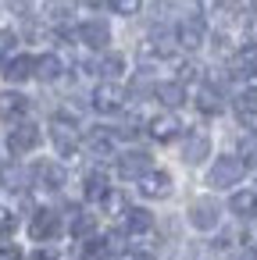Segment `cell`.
Returning a JSON list of instances; mask_svg holds the SVG:
<instances>
[{"label":"cell","instance_id":"obj_10","mask_svg":"<svg viewBox=\"0 0 257 260\" xmlns=\"http://www.w3.org/2000/svg\"><path fill=\"white\" fill-rule=\"evenodd\" d=\"M25 114H29V96H25V93H18V89H0V121L15 125V121H22Z\"/></svg>","mask_w":257,"mask_h":260},{"label":"cell","instance_id":"obj_3","mask_svg":"<svg viewBox=\"0 0 257 260\" xmlns=\"http://www.w3.org/2000/svg\"><path fill=\"white\" fill-rule=\"evenodd\" d=\"M43 143V132H40V125L36 121H15V128L8 132V150L15 153V157H25V153H33L36 146Z\"/></svg>","mask_w":257,"mask_h":260},{"label":"cell","instance_id":"obj_2","mask_svg":"<svg viewBox=\"0 0 257 260\" xmlns=\"http://www.w3.org/2000/svg\"><path fill=\"white\" fill-rule=\"evenodd\" d=\"M243 175H246V160L236 157V153H225V157H218V160L211 164L207 185H211V189H232V185H239Z\"/></svg>","mask_w":257,"mask_h":260},{"label":"cell","instance_id":"obj_5","mask_svg":"<svg viewBox=\"0 0 257 260\" xmlns=\"http://www.w3.org/2000/svg\"><path fill=\"white\" fill-rule=\"evenodd\" d=\"M65 232V221H61V214L58 210H36L33 217H29V235L36 239V242H54L58 235Z\"/></svg>","mask_w":257,"mask_h":260},{"label":"cell","instance_id":"obj_21","mask_svg":"<svg viewBox=\"0 0 257 260\" xmlns=\"http://www.w3.org/2000/svg\"><path fill=\"white\" fill-rule=\"evenodd\" d=\"M154 96L168 107V111H175V107H182L186 104V89H182V82L175 79V82H161V86H154Z\"/></svg>","mask_w":257,"mask_h":260},{"label":"cell","instance_id":"obj_34","mask_svg":"<svg viewBox=\"0 0 257 260\" xmlns=\"http://www.w3.org/2000/svg\"><path fill=\"white\" fill-rule=\"evenodd\" d=\"M246 43H253V47H257V15L246 22Z\"/></svg>","mask_w":257,"mask_h":260},{"label":"cell","instance_id":"obj_22","mask_svg":"<svg viewBox=\"0 0 257 260\" xmlns=\"http://www.w3.org/2000/svg\"><path fill=\"white\" fill-rule=\"evenodd\" d=\"M61 72H65V61L58 57V54H43V57H36V79L40 82H54V79H61Z\"/></svg>","mask_w":257,"mask_h":260},{"label":"cell","instance_id":"obj_13","mask_svg":"<svg viewBox=\"0 0 257 260\" xmlns=\"http://www.w3.org/2000/svg\"><path fill=\"white\" fill-rule=\"evenodd\" d=\"M147 136H150L154 143H175V139L182 136V121H179L175 114H157V118L147 121Z\"/></svg>","mask_w":257,"mask_h":260},{"label":"cell","instance_id":"obj_18","mask_svg":"<svg viewBox=\"0 0 257 260\" xmlns=\"http://www.w3.org/2000/svg\"><path fill=\"white\" fill-rule=\"evenodd\" d=\"M33 72H36V57H29V54H18V57H11L8 64H4V75L8 82H25V79H33Z\"/></svg>","mask_w":257,"mask_h":260},{"label":"cell","instance_id":"obj_29","mask_svg":"<svg viewBox=\"0 0 257 260\" xmlns=\"http://www.w3.org/2000/svg\"><path fill=\"white\" fill-rule=\"evenodd\" d=\"M15 228H18V217H15V210H8V207H0V239H8V235H15Z\"/></svg>","mask_w":257,"mask_h":260},{"label":"cell","instance_id":"obj_33","mask_svg":"<svg viewBox=\"0 0 257 260\" xmlns=\"http://www.w3.org/2000/svg\"><path fill=\"white\" fill-rule=\"evenodd\" d=\"M122 260H154V253H150L147 246H139V249H129V253H125Z\"/></svg>","mask_w":257,"mask_h":260},{"label":"cell","instance_id":"obj_31","mask_svg":"<svg viewBox=\"0 0 257 260\" xmlns=\"http://www.w3.org/2000/svg\"><path fill=\"white\" fill-rule=\"evenodd\" d=\"M0 260H25V256H22V249H18V246H11V242H8V246H0Z\"/></svg>","mask_w":257,"mask_h":260},{"label":"cell","instance_id":"obj_11","mask_svg":"<svg viewBox=\"0 0 257 260\" xmlns=\"http://www.w3.org/2000/svg\"><path fill=\"white\" fill-rule=\"evenodd\" d=\"M75 32H79V43L90 47V50H104V47L111 43V25H107L104 18H90V22H82Z\"/></svg>","mask_w":257,"mask_h":260},{"label":"cell","instance_id":"obj_37","mask_svg":"<svg viewBox=\"0 0 257 260\" xmlns=\"http://www.w3.org/2000/svg\"><path fill=\"white\" fill-rule=\"evenodd\" d=\"M236 260H257V249H243V253H239Z\"/></svg>","mask_w":257,"mask_h":260},{"label":"cell","instance_id":"obj_1","mask_svg":"<svg viewBox=\"0 0 257 260\" xmlns=\"http://www.w3.org/2000/svg\"><path fill=\"white\" fill-rule=\"evenodd\" d=\"M50 143H54V150H58L65 160L79 153L82 139H79V121H75L72 111H58V114H54V121H50Z\"/></svg>","mask_w":257,"mask_h":260},{"label":"cell","instance_id":"obj_27","mask_svg":"<svg viewBox=\"0 0 257 260\" xmlns=\"http://www.w3.org/2000/svg\"><path fill=\"white\" fill-rule=\"evenodd\" d=\"M100 203H104V214H111V217H125V210H129V203H125V196L118 189H107Z\"/></svg>","mask_w":257,"mask_h":260},{"label":"cell","instance_id":"obj_40","mask_svg":"<svg viewBox=\"0 0 257 260\" xmlns=\"http://www.w3.org/2000/svg\"><path fill=\"white\" fill-rule=\"evenodd\" d=\"M107 260H111V256H107Z\"/></svg>","mask_w":257,"mask_h":260},{"label":"cell","instance_id":"obj_14","mask_svg":"<svg viewBox=\"0 0 257 260\" xmlns=\"http://www.w3.org/2000/svg\"><path fill=\"white\" fill-rule=\"evenodd\" d=\"M115 146H118V132H115V128L97 125V128L86 132V150H90L93 157H115Z\"/></svg>","mask_w":257,"mask_h":260},{"label":"cell","instance_id":"obj_24","mask_svg":"<svg viewBox=\"0 0 257 260\" xmlns=\"http://www.w3.org/2000/svg\"><path fill=\"white\" fill-rule=\"evenodd\" d=\"M0 185L4 189H11V192H22L25 185H29V175L22 171V168H15V164H0Z\"/></svg>","mask_w":257,"mask_h":260},{"label":"cell","instance_id":"obj_25","mask_svg":"<svg viewBox=\"0 0 257 260\" xmlns=\"http://www.w3.org/2000/svg\"><path fill=\"white\" fill-rule=\"evenodd\" d=\"M111 185H107V175L104 171H90L86 175V182H82V192H86V200H104V192H107Z\"/></svg>","mask_w":257,"mask_h":260},{"label":"cell","instance_id":"obj_20","mask_svg":"<svg viewBox=\"0 0 257 260\" xmlns=\"http://www.w3.org/2000/svg\"><path fill=\"white\" fill-rule=\"evenodd\" d=\"M229 210L236 214V217H257V192L253 189H239V192H232V200H229Z\"/></svg>","mask_w":257,"mask_h":260},{"label":"cell","instance_id":"obj_32","mask_svg":"<svg viewBox=\"0 0 257 260\" xmlns=\"http://www.w3.org/2000/svg\"><path fill=\"white\" fill-rule=\"evenodd\" d=\"M189 79H196V64L182 61V64H179V82H189Z\"/></svg>","mask_w":257,"mask_h":260},{"label":"cell","instance_id":"obj_23","mask_svg":"<svg viewBox=\"0 0 257 260\" xmlns=\"http://www.w3.org/2000/svg\"><path fill=\"white\" fill-rule=\"evenodd\" d=\"M97 72H100L107 82H118V79L125 75V57H122V54H104L100 64H97Z\"/></svg>","mask_w":257,"mask_h":260},{"label":"cell","instance_id":"obj_8","mask_svg":"<svg viewBox=\"0 0 257 260\" xmlns=\"http://www.w3.org/2000/svg\"><path fill=\"white\" fill-rule=\"evenodd\" d=\"M125 107V89L118 86V82H100L97 89H93V111H100V114H118Z\"/></svg>","mask_w":257,"mask_h":260},{"label":"cell","instance_id":"obj_7","mask_svg":"<svg viewBox=\"0 0 257 260\" xmlns=\"http://www.w3.org/2000/svg\"><path fill=\"white\" fill-rule=\"evenodd\" d=\"M115 171H118V178L139 182V178L150 171V153H147V150H125V153H118Z\"/></svg>","mask_w":257,"mask_h":260},{"label":"cell","instance_id":"obj_12","mask_svg":"<svg viewBox=\"0 0 257 260\" xmlns=\"http://www.w3.org/2000/svg\"><path fill=\"white\" fill-rule=\"evenodd\" d=\"M232 114L239 118V125L257 128V86H246L232 96Z\"/></svg>","mask_w":257,"mask_h":260},{"label":"cell","instance_id":"obj_16","mask_svg":"<svg viewBox=\"0 0 257 260\" xmlns=\"http://www.w3.org/2000/svg\"><path fill=\"white\" fill-rule=\"evenodd\" d=\"M193 104H196V111H200L204 118H214V114H221V107H225V100H221V89H218V86H200Z\"/></svg>","mask_w":257,"mask_h":260},{"label":"cell","instance_id":"obj_15","mask_svg":"<svg viewBox=\"0 0 257 260\" xmlns=\"http://www.w3.org/2000/svg\"><path fill=\"white\" fill-rule=\"evenodd\" d=\"M211 157V139L207 132H189L186 143H182V160L186 164H204Z\"/></svg>","mask_w":257,"mask_h":260},{"label":"cell","instance_id":"obj_6","mask_svg":"<svg viewBox=\"0 0 257 260\" xmlns=\"http://www.w3.org/2000/svg\"><path fill=\"white\" fill-rule=\"evenodd\" d=\"M204 40H207V22H204L200 15H186V18L175 25V43H179L182 50H200Z\"/></svg>","mask_w":257,"mask_h":260},{"label":"cell","instance_id":"obj_26","mask_svg":"<svg viewBox=\"0 0 257 260\" xmlns=\"http://www.w3.org/2000/svg\"><path fill=\"white\" fill-rule=\"evenodd\" d=\"M68 232H72L75 239H90V235L97 232V221H93V214H86V210H75V214H72V224H68Z\"/></svg>","mask_w":257,"mask_h":260},{"label":"cell","instance_id":"obj_17","mask_svg":"<svg viewBox=\"0 0 257 260\" xmlns=\"http://www.w3.org/2000/svg\"><path fill=\"white\" fill-rule=\"evenodd\" d=\"M33 175H36V185H43V189H61L65 185V168L58 160H40L33 168Z\"/></svg>","mask_w":257,"mask_h":260},{"label":"cell","instance_id":"obj_30","mask_svg":"<svg viewBox=\"0 0 257 260\" xmlns=\"http://www.w3.org/2000/svg\"><path fill=\"white\" fill-rule=\"evenodd\" d=\"M8 11H11V15H18V18H33L36 0H8Z\"/></svg>","mask_w":257,"mask_h":260},{"label":"cell","instance_id":"obj_9","mask_svg":"<svg viewBox=\"0 0 257 260\" xmlns=\"http://www.w3.org/2000/svg\"><path fill=\"white\" fill-rule=\"evenodd\" d=\"M172 189H175V182H172V175L161 171V168H150V171L139 178V192H143L147 200H168Z\"/></svg>","mask_w":257,"mask_h":260},{"label":"cell","instance_id":"obj_38","mask_svg":"<svg viewBox=\"0 0 257 260\" xmlns=\"http://www.w3.org/2000/svg\"><path fill=\"white\" fill-rule=\"evenodd\" d=\"M79 4H86V8H104L107 0H79Z\"/></svg>","mask_w":257,"mask_h":260},{"label":"cell","instance_id":"obj_36","mask_svg":"<svg viewBox=\"0 0 257 260\" xmlns=\"http://www.w3.org/2000/svg\"><path fill=\"white\" fill-rule=\"evenodd\" d=\"M229 246H232V235H221V239H214V249H218V253H225Z\"/></svg>","mask_w":257,"mask_h":260},{"label":"cell","instance_id":"obj_39","mask_svg":"<svg viewBox=\"0 0 257 260\" xmlns=\"http://www.w3.org/2000/svg\"><path fill=\"white\" fill-rule=\"evenodd\" d=\"M0 72H4V50H0Z\"/></svg>","mask_w":257,"mask_h":260},{"label":"cell","instance_id":"obj_35","mask_svg":"<svg viewBox=\"0 0 257 260\" xmlns=\"http://www.w3.org/2000/svg\"><path fill=\"white\" fill-rule=\"evenodd\" d=\"M29 260H61V256H58L54 249H36V253H33Z\"/></svg>","mask_w":257,"mask_h":260},{"label":"cell","instance_id":"obj_4","mask_svg":"<svg viewBox=\"0 0 257 260\" xmlns=\"http://www.w3.org/2000/svg\"><path fill=\"white\" fill-rule=\"evenodd\" d=\"M189 224H193L196 232H214V228L221 224V203L211 200V196L193 200V203H189Z\"/></svg>","mask_w":257,"mask_h":260},{"label":"cell","instance_id":"obj_28","mask_svg":"<svg viewBox=\"0 0 257 260\" xmlns=\"http://www.w3.org/2000/svg\"><path fill=\"white\" fill-rule=\"evenodd\" d=\"M107 4H111V11H115V15H125V18H132V15H139L143 0H107Z\"/></svg>","mask_w":257,"mask_h":260},{"label":"cell","instance_id":"obj_19","mask_svg":"<svg viewBox=\"0 0 257 260\" xmlns=\"http://www.w3.org/2000/svg\"><path fill=\"white\" fill-rule=\"evenodd\" d=\"M154 228V214L147 207H129L125 210V232L129 235H150Z\"/></svg>","mask_w":257,"mask_h":260}]
</instances>
